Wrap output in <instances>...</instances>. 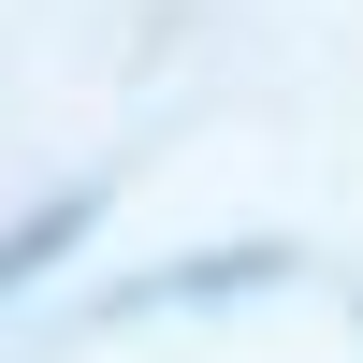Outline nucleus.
I'll return each mask as SVG.
<instances>
[{"instance_id":"obj_1","label":"nucleus","mask_w":363,"mask_h":363,"mask_svg":"<svg viewBox=\"0 0 363 363\" xmlns=\"http://www.w3.org/2000/svg\"><path fill=\"white\" fill-rule=\"evenodd\" d=\"M73 233H87V203H44V218H29V233H15V247H0V291H15V277H29V262H58V247H73Z\"/></svg>"}]
</instances>
